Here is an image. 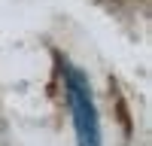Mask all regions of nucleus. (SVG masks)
I'll use <instances>...</instances> for the list:
<instances>
[{
    "label": "nucleus",
    "instance_id": "obj_1",
    "mask_svg": "<svg viewBox=\"0 0 152 146\" xmlns=\"http://www.w3.org/2000/svg\"><path fill=\"white\" fill-rule=\"evenodd\" d=\"M64 79H67V94H70V110H73L76 140H79V146H100V122H97V110L91 101L88 76L82 70L64 64Z\"/></svg>",
    "mask_w": 152,
    "mask_h": 146
}]
</instances>
